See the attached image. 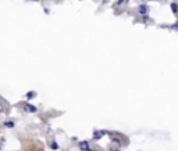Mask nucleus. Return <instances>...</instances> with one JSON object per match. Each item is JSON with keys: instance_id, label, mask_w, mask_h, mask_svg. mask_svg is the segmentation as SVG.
I'll return each mask as SVG.
<instances>
[{"instance_id": "1", "label": "nucleus", "mask_w": 178, "mask_h": 151, "mask_svg": "<svg viewBox=\"0 0 178 151\" xmlns=\"http://www.w3.org/2000/svg\"><path fill=\"white\" fill-rule=\"evenodd\" d=\"M25 111L27 112H36V108L33 105H25Z\"/></svg>"}, {"instance_id": "2", "label": "nucleus", "mask_w": 178, "mask_h": 151, "mask_svg": "<svg viewBox=\"0 0 178 151\" xmlns=\"http://www.w3.org/2000/svg\"><path fill=\"white\" fill-rule=\"evenodd\" d=\"M79 148L84 151H89V146H88V143H81V144H79Z\"/></svg>"}, {"instance_id": "3", "label": "nucleus", "mask_w": 178, "mask_h": 151, "mask_svg": "<svg viewBox=\"0 0 178 151\" xmlns=\"http://www.w3.org/2000/svg\"><path fill=\"white\" fill-rule=\"evenodd\" d=\"M139 13H141V14H146L147 13V7L145 6V4H142V6L139 7Z\"/></svg>"}, {"instance_id": "4", "label": "nucleus", "mask_w": 178, "mask_h": 151, "mask_svg": "<svg viewBox=\"0 0 178 151\" xmlns=\"http://www.w3.org/2000/svg\"><path fill=\"white\" fill-rule=\"evenodd\" d=\"M102 136H103V131H95V133H93V137L96 139V140H97V139H100Z\"/></svg>"}, {"instance_id": "5", "label": "nucleus", "mask_w": 178, "mask_h": 151, "mask_svg": "<svg viewBox=\"0 0 178 151\" xmlns=\"http://www.w3.org/2000/svg\"><path fill=\"white\" fill-rule=\"evenodd\" d=\"M171 10L174 11V13H177L178 11V4L177 3H173V4H171Z\"/></svg>"}, {"instance_id": "6", "label": "nucleus", "mask_w": 178, "mask_h": 151, "mask_svg": "<svg viewBox=\"0 0 178 151\" xmlns=\"http://www.w3.org/2000/svg\"><path fill=\"white\" fill-rule=\"evenodd\" d=\"M4 125H6V126H9V127H13V126H14V123H13V122H6Z\"/></svg>"}, {"instance_id": "7", "label": "nucleus", "mask_w": 178, "mask_h": 151, "mask_svg": "<svg viewBox=\"0 0 178 151\" xmlns=\"http://www.w3.org/2000/svg\"><path fill=\"white\" fill-rule=\"evenodd\" d=\"M52 148H54V150H57V148H59L57 143H52Z\"/></svg>"}, {"instance_id": "8", "label": "nucleus", "mask_w": 178, "mask_h": 151, "mask_svg": "<svg viewBox=\"0 0 178 151\" xmlns=\"http://www.w3.org/2000/svg\"><path fill=\"white\" fill-rule=\"evenodd\" d=\"M35 97V92H29V94H27V98H32Z\"/></svg>"}, {"instance_id": "9", "label": "nucleus", "mask_w": 178, "mask_h": 151, "mask_svg": "<svg viewBox=\"0 0 178 151\" xmlns=\"http://www.w3.org/2000/svg\"><path fill=\"white\" fill-rule=\"evenodd\" d=\"M1 111H3V105L0 104V112H1Z\"/></svg>"}]
</instances>
